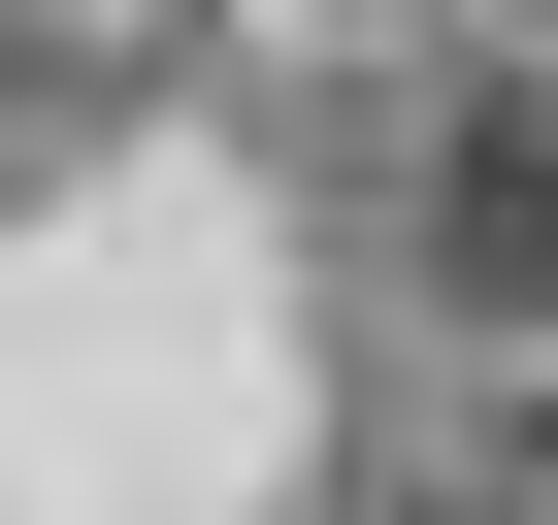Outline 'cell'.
Instances as JSON below:
<instances>
[{
  "label": "cell",
  "mask_w": 558,
  "mask_h": 525,
  "mask_svg": "<svg viewBox=\"0 0 558 525\" xmlns=\"http://www.w3.org/2000/svg\"><path fill=\"white\" fill-rule=\"evenodd\" d=\"M460 296H558V132H525V99L460 132Z\"/></svg>",
  "instance_id": "1"
}]
</instances>
